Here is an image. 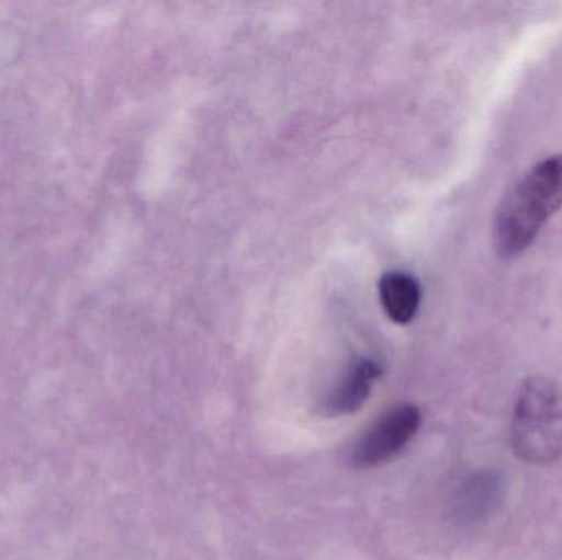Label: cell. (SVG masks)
Here are the masks:
<instances>
[{
	"label": "cell",
	"mask_w": 562,
	"mask_h": 560,
	"mask_svg": "<svg viewBox=\"0 0 562 560\" xmlns=\"http://www.w3.org/2000/svg\"><path fill=\"white\" fill-rule=\"evenodd\" d=\"M561 207L562 155H554L531 168L502 199L494 220L498 255H520Z\"/></svg>",
	"instance_id": "6da1fadb"
},
{
	"label": "cell",
	"mask_w": 562,
	"mask_h": 560,
	"mask_svg": "<svg viewBox=\"0 0 562 560\" xmlns=\"http://www.w3.org/2000/svg\"><path fill=\"white\" fill-rule=\"evenodd\" d=\"M515 456L531 466H550L562 457V385L531 377L521 385L512 414Z\"/></svg>",
	"instance_id": "7a4b0ae2"
},
{
	"label": "cell",
	"mask_w": 562,
	"mask_h": 560,
	"mask_svg": "<svg viewBox=\"0 0 562 560\" xmlns=\"http://www.w3.org/2000/svg\"><path fill=\"white\" fill-rule=\"evenodd\" d=\"M422 413L412 404L395 408L382 418L353 450L357 467H376L402 453L403 447L418 433Z\"/></svg>",
	"instance_id": "3957f363"
},
{
	"label": "cell",
	"mask_w": 562,
	"mask_h": 560,
	"mask_svg": "<svg viewBox=\"0 0 562 560\" xmlns=\"http://www.w3.org/2000/svg\"><path fill=\"white\" fill-rule=\"evenodd\" d=\"M379 293L386 316L396 324H406L418 312L422 288L408 273H386L380 279Z\"/></svg>",
	"instance_id": "277c9868"
},
{
	"label": "cell",
	"mask_w": 562,
	"mask_h": 560,
	"mask_svg": "<svg viewBox=\"0 0 562 560\" xmlns=\"http://www.w3.org/2000/svg\"><path fill=\"white\" fill-rule=\"evenodd\" d=\"M380 374L382 370L373 362H357L330 395L327 400V410L333 414H350L359 410L369 398L373 381L380 377Z\"/></svg>",
	"instance_id": "5b68a950"
}]
</instances>
